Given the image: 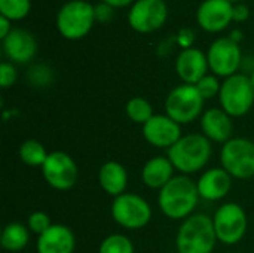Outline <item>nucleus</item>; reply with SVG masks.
Returning a JSON list of instances; mask_svg holds the SVG:
<instances>
[{"mask_svg": "<svg viewBox=\"0 0 254 253\" xmlns=\"http://www.w3.org/2000/svg\"><path fill=\"white\" fill-rule=\"evenodd\" d=\"M199 192L196 182L189 176H174L158 195V204L161 212L174 221H185L193 215L199 203Z\"/></svg>", "mask_w": 254, "mask_h": 253, "instance_id": "nucleus-1", "label": "nucleus"}, {"mask_svg": "<svg viewBox=\"0 0 254 253\" xmlns=\"http://www.w3.org/2000/svg\"><path fill=\"white\" fill-rule=\"evenodd\" d=\"M213 146L202 133L182 136V139L167 151V157L174 169L183 174H192L202 170L211 158Z\"/></svg>", "mask_w": 254, "mask_h": 253, "instance_id": "nucleus-2", "label": "nucleus"}, {"mask_svg": "<svg viewBox=\"0 0 254 253\" xmlns=\"http://www.w3.org/2000/svg\"><path fill=\"white\" fill-rule=\"evenodd\" d=\"M217 242L213 218L204 213H193L180 225L176 248L179 253H211Z\"/></svg>", "mask_w": 254, "mask_h": 253, "instance_id": "nucleus-3", "label": "nucleus"}, {"mask_svg": "<svg viewBox=\"0 0 254 253\" xmlns=\"http://www.w3.org/2000/svg\"><path fill=\"white\" fill-rule=\"evenodd\" d=\"M94 4L86 0H70L64 3L55 16L58 33L67 40H79L89 34L95 24Z\"/></svg>", "mask_w": 254, "mask_h": 253, "instance_id": "nucleus-4", "label": "nucleus"}, {"mask_svg": "<svg viewBox=\"0 0 254 253\" xmlns=\"http://www.w3.org/2000/svg\"><path fill=\"white\" fill-rule=\"evenodd\" d=\"M204 97L195 85H179L165 98V115L180 125L190 124L202 116Z\"/></svg>", "mask_w": 254, "mask_h": 253, "instance_id": "nucleus-5", "label": "nucleus"}, {"mask_svg": "<svg viewBox=\"0 0 254 253\" xmlns=\"http://www.w3.org/2000/svg\"><path fill=\"white\" fill-rule=\"evenodd\" d=\"M220 107L232 118L247 115L254 104V88L250 76L237 73L222 82L219 94Z\"/></svg>", "mask_w": 254, "mask_h": 253, "instance_id": "nucleus-6", "label": "nucleus"}, {"mask_svg": "<svg viewBox=\"0 0 254 253\" xmlns=\"http://www.w3.org/2000/svg\"><path fill=\"white\" fill-rule=\"evenodd\" d=\"M220 164L232 177L246 180L254 176V142L246 137H232L220 151Z\"/></svg>", "mask_w": 254, "mask_h": 253, "instance_id": "nucleus-7", "label": "nucleus"}, {"mask_svg": "<svg viewBox=\"0 0 254 253\" xmlns=\"http://www.w3.org/2000/svg\"><path fill=\"white\" fill-rule=\"evenodd\" d=\"M213 224L217 240L223 245L234 246L244 239L249 227V218L238 203H225L216 210Z\"/></svg>", "mask_w": 254, "mask_h": 253, "instance_id": "nucleus-8", "label": "nucleus"}, {"mask_svg": "<svg viewBox=\"0 0 254 253\" xmlns=\"http://www.w3.org/2000/svg\"><path fill=\"white\" fill-rule=\"evenodd\" d=\"M112 218L122 228L140 230L150 222L152 207L143 197L125 192L113 200Z\"/></svg>", "mask_w": 254, "mask_h": 253, "instance_id": "nucleus-9", "label": "nucleus"}, {"mask_svg": "<svg viewBox=\"0 0 254 253\" xmlns=\"http://www.w3.org/2000/svg\"><path fill=\"white\" fill-rule=\"evenodd\" d=\"M168 7L165 0H135L128 12V24L141 34H150L167 22Z\"/></svg>", "mask_w": 254, "mask_h": 253, "instance_id": "nucleus-10", "label": "nucleus"}, {"mask_svg": "<svg viewBox=\"0 0 254 253\" xmlns=\"http://www.w3.org/2000/svg\"><path fill=\"white\" fill-rule=\"evenodd\" d=\"M207 58L213 75L226 79L229 76L237 75L238 69L241 67L243 54H241L240 43L234 42L228 36V37H219L210 45Z\"/></svg>", "mask_w": 254, "mask_h": 253, "instance_id": "nucleus-11", "label": "nucleus"}, {"mask_svg": "<svg viewBox=\"0 0 254 253\" xmlns=\"http://www.w3.org/2000/svg\"><path fill=\"white\" fill-rule=\"evenodd\" d=\"M42 174L51 188L67 191L76 185L79 171L74 160L68 154L63 151H54L49 152L45 164L42 166Z\"/></svg>", "mask_w": 254, "mask_h": 253, "instance_id": "nucleus-12", "label": "nucleus"}, {"mask_svg": "<svg viewBox=\"0 0 254 253\" xmlns=\"http://www.w3.org/2000/svg\"><path fill=\"white\" fill-rule=\"evenodd\" d=\"M232 10L234 3L228 0H204L196 9V22L207 33H220L234 21Z\"/></svg>", "mask_w": 254, "mask_h": 253, "instance_id": "nucleus-13", "label": "nucleus"}, {"mask_svg": "<svg viewBox=\"0 0 254 253\" xmlns=\"http://www.w3.org/2000/svg\"><path fill=\"white\" fill-rule=\"evenodd\" d=\"M143 137L149 145L168 151L182 139V125L168 115H153L143 125Z\"/></svg>", "mask_w": 254, "mask_h": 253, "instance_id": "nucleus-14", "label": "nucleus"}, {"mask_svg": "<svg viewBox=\"0 0 254 253\" xmlns=\"http://www.w3.org/2000/svg\"><path fill=\"white\" fill-rule=\"evenodd\" d=\"M210 66L207 54L198 48L182 49L176 58V73L188 85H196L204 76H207Z\"/></svg>", "mask_w": 254, "mask_h": 253, "instance_id": "nucleus-15", "label": "nucleus"}, {"mask_svg": "<svg viewBox=\"0 0 254 253\" xmlns=\"http://www.w3.org/2000/svg\"><path fill=\"white\" fill-rule=\"evenodd\" d=\"M3 42V51L10 63L27 64L37 54V40L25 28H12Z\"/></svg>", "mask_w": 254, "mask_h": 253, "instance_id": "nucleus-16", "label": "nucleus"}, {"mask_svg": "<svg viewBox=\"0 0 254 253\" xmlns=\"http://www.w3.org/2000/svg\"><path fill=\"white\" fill-rule=\"evenodd\" d=\"M196 186L202 200L219 201L229 194L232 188V176L222 167L208 169L199 176Z\"/></svg>", "mask_w": 254, "mask_h": 253, "instance_id": "nucleus-17", "label": "nucleus"}, {"mask_svg": "<svg viewBox=\"0 0 254 253\" xmlns=\"http://www.w3.org/2000/svg\"><path fill=\"white\" fill-rule=\"evenodd\" d=\"M201 130L202 134L216 143H226L232 139L234 124L231 116L222 107L207 109L201 116Z\"/></svg>", "mask_w": 254, "mask_h": 253, "instance_id": "nucleus-18", "label": "nucleus"}, {"mask_svg": "<svg viewBox=\"0 0 254 253\" xmlns=\"http://www.w3.org/2000/svg\"><path fill=\"white\" fill-rule=\"evenodd\" d=\"M76 239L73 231L61 224H52L37 239V253H73Z\"/></svg>", "mask_w": 254, "mask_h": 253, "instance_id": "nucleus-19", "label": "nucleus"}, {"mask_svg": "<svg viewBox=\"0 0 254 253\" xmlns=\"http://www.w3.org/2000/svg\"><path fill=\"white\" fill-rule=\"evenodd\" d=\"M174 166L168 157L150 158L141 170V180L150 189H162L174 176Z\"/></svg>", "mask_w": 254, "mask_h": 253, "instance_id": "nucleus-20", "label": "nucleus"}, {"mask_svg": "<svg viewBox=\"0 0 254 253\" xmlns=\"http://www.w3.org/2000/svg\"><path fill=\"white\" fill-rule=\"evenodd\" d=\"M98 182L104 192L116 198L125 194L128 186V173L122 164L116 161H107L100 167Z\"/></svg>", "mask_w": 254, "mask_h": 253, "instance_id": "nucleus-21", "label": "nucleus"}, {"mask_svg": "<svg viewBox=\"0 0 254 253\" xmlns=\"http://www.w3.org/2000/svg\"><path fill=\"white\" fill-rule=\"evenodd\" d=\"M30 242V230L21 222L7 224L0 236V246L7 252H21Z\"/></svg>", "mask_w": 254, "mask_h": 253, "instance_id": "nucleus-22", "label": "nucleus"}, {"mask_svg": "<svg viewBox=\"0 0 254 253\" xmlns=\"http://www.w3.org/2000/svg\"><path fill=\"white\" fill-rule=\"evenodd\" d=\"M18 155L24 164H27L30 167H40L42 169V166L45 164L49 154L46 152L45 146L39 140L30 139V140H25L21 143V146L18 149Z\"/></svg>", "mask_w": 254, "mask_h": 253, "instance_id": "nucleus-23", "label": "nucleus"}, {"mask_svg": "<svg viewBox=\"0 0 254 253\" xmlns=\"http://www.w3.org/2000/svg\"><path fill=\"white\" fill-rule=\"evenodd\" d=\"M125 113L127 116L135 122V124H141L144 125L155 113H153V107L152 104L143 98V97H132L127 101L125 106Z\"/></svg>", "mask_w": 254, "mask_h": 253, "instance_id": "nucleus-24", "label": "nucleus"}, {"mask_svg": "<svg viewBox=\"0 0 254 253\" xmlns=\"http://www.w3.org/2000/svg\"><path fill=\"white\" fill-rule=\"evenodd\" d=\"M31 10V0H0V15L10 21L24 19Z\"/></svg>", "mask_w": 254, "mask_h": 253, "instance_id": "nucleus-25", "label": "nucleus"}, {"mask_svg": "<svg viewBox=\"0 0 254 253\" xmlns=\"http://www.w3.org/2000/svg\"><path fill=\"white\" fill-rule=\"evenodd\" d=\"M98 253H134V245L124 234H110L101 242Z\"/></svg>", "mask_w": 254, "mask_h": 253, "instance_id": "nucleus-26", "label": "nucleus"}, {"mask_svg": "<svg viewBox=\"0 0 254 253\" xmlns=\"http://www.w3.org/2000/svg\"><path fill=\"white\" fill-rule=\"evenodd\" d=\"M52 70L45 64H34L28 70V81L33 86H48L52 82Z\"/></svg>", "mask_w": 254, "mask_h": 253, "instance_id": "nucleus-27", "label": "nucleus"}, {"mask_svg": "<svg viewBox=\"0 0 254 253\" xmlns=\"http://www.w3.org/2000/svg\"><path fill=\"white\" fill-rule=\"evenodd\" d=\"M195 86L198 88V91L204 97V100H210L220 94L222 84L219 82V78L216 75H207Z\"/></svg>", "mask_w": 254, "mask_h": 253, "instance_id": "nucleus-28", "label": "nucleus"}, {"mask_svg": "<svg viewBox=\"0 0 254 253\" xmlns=\"http://www.w3.org/2000/svg\"><path fill=\"white\" fill-rule=\"evenodd\" d=\"M51 225H52L51 218L45 212H33L27 221V227H28L30 233L37 234V236H42L45 231H48L51 228Z\"/></svg>", "mask_w": 254, "mask_h": 253, "instance_id": "nucleus-29", "label": "nucleus"}, {"mask_svg": "<svg viewBox=\"0 0 254 253\" xmlns=\"http://www.w3.org/2000/svg\"><path fill=\"white\" fill-rule=\"evenodd\" d=\"M18 79V72L15 66L9 61H3L0 64V86L3 89L12 86Z\"/></svg>", "mask_w": 254, "mask_h": 253, "instance_id": "nucleus-30", "label": "nucleus"}, {"mask_svg": "<svg viewBox=\"0 0 254 253\" xmlns=\"http://www.w3.org/2000/svg\"><path fill=\"white\" fill-rule=\"evenodd\" d=\"M94 12H95V21L97 22H109L113 18L115 9L112 6H109L107 3L100 1L97 4H94Z\"/></svg>", "mask_w": 254, "mask_h": 253, "instance_id": "nucleus-31", "label": "nucleus"}, {"mask_svg": "<svg viewBox=\"0 0 254 253\" xmlns=\"http://www.w3.org/2000/svg\"><path fill=\"white\" fill-rule=\"evenodd\" d=\"M193 40H195V33H193V30H190V28H183V30H180L179 34H177V43H179L183 49L192 48Z\"/></svg>", "mask_w": 254, "mask_h": 253, "instance_id": "nucleus-32", "label": "nucleus"}, {"mask_svg": "<svg viewBox=\"0 0 254 253\" xmlns=\"http://www.w3.org/2000/svg\"><path fill=\"white\" fill-rule=\"evenodd\" d=\"M232 18L235 22H246L250 18V9L247 4L244 3H237L234 4V10H232Z\"/></svg>", "mask_w": 254, "mask_h": 253, "instance_id": "nucleus-33", "label": "nucleus"}, {"mask_svg": "<svg viewBox=\"0 0 254 253\" xmlns=\"http://www.w3.org/2000/svg\"><path fill=\"white\" fill-rule=\"evenodd\" d=\"M12 31V21L0 15V39H6L7 34Z\"/></svg>", "mask_w": 254, "mask_h": 253, "instance_id": "nucleus-34", "label": "nucleus"}, {"mask_svg": "<svg viewBox=\"0 0 254 253\" xmlns=\"http://www.w3.org/2000/svg\"><path fill=\"white\" fill-rule=\"evenodd\" d=\"M103 3H107L109 6H112L113 9H118V7H128V6H132V3L135 0H100Z\"/></svg>", "mask_w": 254, "mask_h": 253, "instance_id": "nucleus-35", "label": "nucleus"}, {"mask_svg": "<svg viewBox=\"0 0 254 253\" xmlns=\"http://www.w3.org/2000/svg\"><path fill=\"white\" fill-rule=\"evenodd\" d=\"M229 37H231L234 42L240 43V42L243 40V37H244V36H243V31H241V30H234V31L229 34Z\"/></svg>", "mask_w": 254, "mask_h": 253, "instance_id": "nucleus-36", "label": "nucleus"}, {"mask_svg": "<svg viewBox=\"0 0 254 253\" xmlns=\"http://www.w3.org/2000/svg\"><path fill=\"white\" fill-rule=\"evenodd\" d=\"M250 81H252V85H253L254 88V70L252 72V75H250Z\"/></svg>", "mask_w": 254, "mask_h": 253, "instance_id": "nucleus-37", "label": "nucleus"}, {"mask_svg": "<svg viewBox=\"0 0 254 253\" xmlns=\"http://www.w3.org/2000/svg\"><path fill=\"white\" fill-rule=\"evenodd\" d=\"M228 1H231V3H240L241 0H228Z\"/></svg>", "mask_w": 254, "mask_h": 253, "instance_id": "nucleus-38", "label": "nucleus"}, {"mask_svg": "<svg viewBox=\"0 0 254 253\" xmlns=\"http://www.w3.org/2000/svg\"><path fill=\"white\" fill-rule=\"evenodd\" d=\"M229 253H238V252H229Z\"/></svg>", "mask_w": 254, "mask_h": 253, "instance_id": "nucleus-39", "label": "nucleus"}, {"mask_svg": "<svg viewBox=\"0 0 254 253\" xmlns=\"http://www.w3.org/2000/svg\"><path fill=\"white\" fill-rule=\"evenodd\" d=\"M165 1H168V0H165Z\"/></svg>", "mask_w": 254, "mask_h": 253, "instance_id": "nucleus-40", "label": "nucleus"}]
</instances>
